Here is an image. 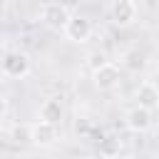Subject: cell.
Masks as SVG:
<instances>
[{"label":"cell","mask_w":159,"mask_h":159,"mask_svg":"<svg viewBox=\"0 0 159 159\" xmlns=\"http://www.w3.org/2000/svg\"><path fill=\"white\" fill-rule=\"evenodd\" d=\"M72 7L70 5H62V2H45L42 7H40V20L47 25V27H52V30H62L65 32V27H67V22L72 20Z\"/></svg>","instance_id":"1"},{"label":"cell","mask_w":159,"mask_h":159,"mask_svg":"<svg viewBox=\"0 0 159 159\" xmlns=\"http://www.w3.org/2000/svg\"><path fill=\"white\" fill-rule=\"evenodd\" d=\"M30 70H32V65H30L27 52H22V50H7L2 55V75L5 77L22 80V77L30 75Z\"/></svg>","instance_id":"2"},{"label":"cell","mask_w":159,"mask_h":159,"mask_svg":"<svg viewBox=\"0 0 159 159\" xmlns=\"http://www.w3.org/2000/svg\"><path fill=\"white\" fill-rule=\"evenodd\" d=\"M119 80H122V72H119V67L114 62H109V65L99 67L97 72H92V82H94V87L99 92H112L119 84Z\"/></svg>","instance_id":"3"},{"label":"cell","mask_w":159,"mask_h":159,"mask_svg":"<svg viewBox=\"0 0 159 159\" xmlns=\"http://www.w3.org/2000/svg\"><path fill=\"white\" fill-rule=\"evenodd\" d=\"M109 15H112V22H114V25L127 27V25H132V22L137 20L139 7H137V2H132V0H117V2H112Z\"/></svg>","instance_id":"4"},{"label":"cell","mask_w":159,"mask_h":159,"mask_svg":"<svg viewBox=\"0 0 159 159\" xmlns=\"http://www.w3.org/2000/svg\"><path fill=\"white\" fill-rule=\"evenodd\" d=\"M65 37H67L70 42H77V45L87 42V40L92 37V22H89L84 15H72V20H70L67 27H65Z\"/></svg>","instance_id":"5"},{"label":"cell","mask_w":159,"mask_h":159,"mask_svg":"<svg viewBox=\"0 0 159 159\" xmlns=\"http://www.w3.org/2000/svg\"><path fill=\"white\" fill-rule=\"evenodd\" d=\"M57 139H60V129L55 124H47L40 119L32 124V144L35 147H52Z\"/></svg>","instance_id":"6"},{"label":"cell","mask_w":159,"mask_h":159,"mask_svg":"<svg viewBox=\"0 0 159 159\" xmlns=\"http://www.w3.org/2000/svg\"><path fill=\"white\" fill-rule=\"evenodd\" d=\"M62 117H65V107H62V102L57 97H47L40 104V112H37V119L40 122H47V124H55L57 127L62 122Z\"/></svg>","instance_id":"7"},{"label":"cell","mask_w":159,"mask_h":159,"mask_svg":"<svg viewBox=\"0 0 159 159\" xmlns=\"http://www.w3.org/2000/svg\"><path fill=\"white\" fill-rule=\"evenodd\" d=\"M137 107H144V109H157L159 107V87L149 80H144L139 87H137Z\"/></svg>","instance_id":"8"},{"label":"cell","mask_w":159,"mask_h":159,"mask_svg":"<svg viewBox=\"0 0 159 159\" xmlns=\"http://www.w3.org/2000/svg\"><path fill=\"white\" fill-rule=\"evenodd\" d=\"M124 124L127 129L132 132H147L152 127V112L144 109V107H132L127 114H124Z\"/></svg>","instance_id":"9"},{"label":"cell","mask_w":159,"mask_h":159,"mask_svg":"<svg viewBox=\"0 0 159 159\" xmlns=\"http://www.w3.org/2000/svg\"><path fill=\"white\" fill-rule=\"evenodd\" d=\"M10 139L15 142V144H32V124H12L10 127Z\"/></svg>","instance_id":"10"},{"label":"cell","mask_w":159,"mask_h":159,"mask_svg":"<svg viewBox=\"0 0 159 159\" xmlns=\"http://www.w3.org/2000/svg\"><path fill=\"white\" fill-rule=\"evenodd\" d=\"M122 65H124L127 70L137 72V70H142L147 62H144V55H142L139 50H127V52L122 55Z\"/></svg>","instance_id":"11"},{"label":"cell","mask_w":159,"mask_h":159,"mask_svg":"<svg viewBox=\"0 0 159 159\" xmlns=\"http://www.w3.org/2000/svg\"><path fill=\"white\" fill-rule=\"evenodd\" d=\"M119 149H122V142L114 137H107L99 142V154H104V157H114V154H119Z\"/></svg>","instance_id":"12"},{"label":"cell","mask_w":159,"mask_h":159,"mask_svg":"<svg viewBox=\"0 0 159 159\" xmlns=\"http://www.w3.org/2000/svg\"><path fill=\"white\" fill-rule=\"evenodd\" d=\"M87 65H89V70H92V72H97L99 67L109 65V60H107V55H104V52L94 50V52H89V55H87Z\"/></svg>","instance_id":"13"},{"label":"cell","mask_w":159,"mask_h":159,"mask_svg":"<svg viewBox=\"0 0 159 159\" xmlns=\"http://www.w3.org/2000/svg\"><path fill=\"white\" fill-rule=\"evenodd\" d=\"M77 159H94L92 154H82V157H77Z\"/></svg>","instance_id":"14"},{"label":"cell","mask_w":159,"mask_h":159,"mask_svg":"<svg viewBox=\"0 0 159 159\" xmlns=\"http://www.w3.org/2000/svg\"><path fill=\"white\" fill-rule=\"evenodd\" d=\"M157 159H159V157H157Z\"/></svg>","instance_id":"15"}]
</instances>
